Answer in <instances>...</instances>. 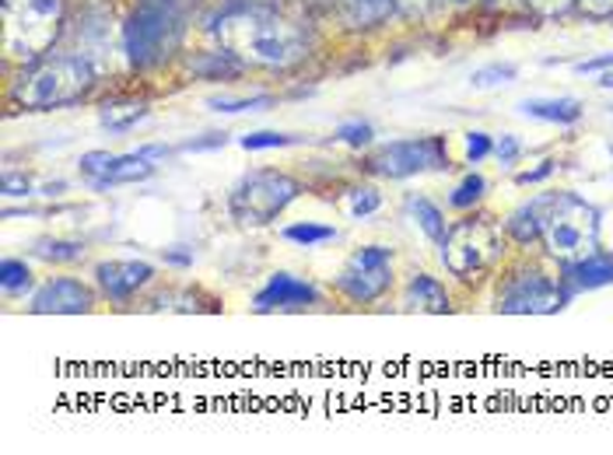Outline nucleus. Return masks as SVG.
<instances>
[{
	"instance_id": "obj_1",
	"label": "nucleus",
	"mask_w": 613,
	"mask_h": 455,
	"mask_svg": "<svg viewBox=\"0 0 613 455\" xmlns=\"http://www.w3.org/2000/svg\"><path fill=\"white\" fill-rule=\"evenodd\" d=\"M217 39L246 67H263V71H288L295 64H302L309 46L305 36L298 33L291 22H285L274 11L246 8L232 11L217 22Z\"/></svg>"
},
{
	"instance_id": "obj_2",
	"label": "nucleus",
	"mask_w": 613,
	"mask_h": 455,
	"mask_svg": "<svg viewBox=\"0 0 613 455\" xmlns=\"http://www.w3.org/2000/svg\"><path fill=\"white\" fill-rule=\"evenodd\" d=\"M543 245L561 263H578L596 253L600 242V211L575 193H558L540 200Z\"/></svg>"
},
{
	"instance_id": "obj_3",
	"label": "nucleus",
	"mask_w": 613,
	"mask_h": 455,
	"mask_svg": "<svg viewBox=\"0 0 613 455\" xmlns=\"http://www.w3.org/2000/svg\"><path fill=\"white\" fill-rule=\"evenodd\" d=\"M91 85L96 71L82 56H42L28 67L18 85H14V102L25 109H60L71 102H82Z\"/></svg>"
},
{
	"instance_id": "obj_4",
	"label": "nucleus",
	"mask_w": 613,
	"mask_h": 455,
	"mask_svg": "<svg viewBox=\"0 0 613 455\" xmlns=\"http://www.w3.org/2000/svg\"><path fill=\"white\" fill-rule=\"evenodd\" d=\"M4 53L18 64H36L60 36L64 0H0Z\"/></svg>"
},
{
	"instance_id": "obj_5",
	"label": "nucleus",
	"mask_w": 613,
	"mask_h": 455,
	"mask_svg": "<svg viewBox=\"0 0 613 455\" xmlns=\"http://www.w3.org/2000/svg\"><path fill=\"white\" fill-rule=\"evenodd\" d=\"M183 33V0H137L127 22V56L130 64L148 67L168 56Z\"/></svg>"
},
{
	"instance_id": "obj_6",
	"label": "nucleus",
	"mask_w": 613,
	"mask_h": 455,
	"mask_svg": "<svg viewBox=\"0 0 613 455\" xmlns=\"http://www.w3.org/2000/svg\"><path fill=\"white\" fill-rule=\"evenodd\" d=\"M302 197V182L285 176V172L274 168H257L235 182V190L228 197L232 217L242 225H271L274 217Z\"/></svg>"
},
{
	"instance_id": "obj_7",
	"label": "nucleus",
	"mask_w": 613,
	"mask_h": 455,
	"mask_svg": "<svg viewBox=\"0 0 613 455\" xmlns=\"http://www.w3.org/2000/svg\"><path fill=\"white\" fill-rule=\"evenodd\" d=\"M392 285V253L386 245H361L358 253L340 266L337 291L358 305L383 298Z\"/></svg>"
},
{
	"instance_id": "obj_8",
	"label": "nucleus",
	"mask_w": 613,
	"mask_h": 455,
	"mask_svg": "<svg viewBox=\"0 0 613 455\" xmlns=\"http://www.w3.org/2000/svg\"><path fill=\"white\" fill-rule=\"evenodd\" d=\"M498 256V235L484 222H463L455 225L442 242V263L452 277H474L487 263Z\"/></svg>"
},
{
	"instance_id": "obj_9",
	"label": "nucleus",
	"mask_w": 613,
	"mask_h": 455,
	"mask_svg": "<svg viewBox=\"0 0 613 455\" xmlns=\"http://www.w3.org/2000/svg\"><path fill=\"white\" fill-rule=\"evenodd\" d=\"M449 151L442 137H414V140H397V144L383 148L372 159V172H379L386 179H406L428 168H446Z\"/></svg>"
},
{
	"instance_id": "obj_10",
	"label": "nucleus",
	"mask_w": 613,
	"mask_h": 455,
	"mask_svg": "<svg viewBox=\"0 0 613 455\" xmlns=\"http://www.w3.org/2000/svg\"><path fill=\"white\" fill-rule=\"evenodd\" d=\"M561 305H564V291L540 270L515 274L498 298V308L512 312V316H550Z\"/></svg>"
},
{
	"instance_id": "obj_11",
	"label": "nucleus",
	"mask_w": 613,
	"mask_h": 455,
	"mask_svg": "<svg viewBox=\"0 0 613 455\" xmlns=\"http://www.w3.org/2000/svg\"><path fill=\"white\" fill-rule=\"evenodd\" d=\"M39 316H82V312L91 308V291L82 285V280H71V277H57L50 285H42L33 294V305H28Z\"/></svg>"
},
{
	"instance_id": "obj_12",
	"label": "nucleus",
	"mask_w": 613,
	"mask_h": 455,
	"mask_svg": "<svg viewBox=\"0 0 613 455\" xmlns=\"http://www.w3.org/2000/svg\"><path fill=\"white\" fill-rule=\"evenodd\" d=\"M316 302V288L305 285L291 274H274L266 280V288L257 294V312H295V308H309Z\"/></svg>"
},
{
	"instance_id": "obj_13",
	"label": "nucleus",
	"mask_w": 613,
	"mask_h": 455,
	"mask_svg": "<svg viewBox=\"0 0 613 455\" xmlns=\"http://www.w3.org/2000/svg\"><path fill=\"white\" fill-rule=\"evenodd\" d=\"M96 277L109 298H130L137 288L148 285L154 270L148 263H137V260H113V263H102Z\"/></svg>"
},
{
	"instance_id": "obj_14",
	"label": "nucleus",
	"mask_w": 613,
	"mask_h": 455,
	"mask_svg": "<svg viewBox=\"0 0 613 455\" xmlns=\"http://www.w3.org/2000/svg\"><path fill=\"white\" fill-rule=\"evenodd\" d=\"M406 305L417 308V312H431V316H442V312L452 308L446 288L438 285L435 277H428V274L411 277V285H406Z\"/></svg>"
},
{
	"instance_id": "obj_15",
	"label": "nucleus",
	"mask_w": 613,
	"mask_h": 455,
	"mask_svg": "<svg viewBox=\"0 0 613 455\" xmlns=\"http://www.w3.org/2000/svg\"><path fill=\"white\" fill-rule=\"evenodd\" d=\"M154 172V159H148L145 151L137 154H113V162L102 172V179L96 186H116V182H140Z\"/></svg>"
},
{
	"instance_id": "obj_16",
	"label": "nucleus",
	"mask_w": 613,
	"mask_h": 455,
	"mask_svg": "<svg viewBox=\"0 0 613 455\" xmlns=\"http://www.w3.org/2000/svg\"><path fill=\"white\" fill-rule=\"evenodd\" d=\"M337 4L351 28H372L397 11V0H337Z\"/></svg>"
},
{
	"instance_id": "obj_17",
	"label": "nucleus",
	"mask_w": 613,
	"mask_h": 455,
	"mask_svg": "<svg viewBox=\"0 0 613 455\" xmlns=\"http://www.w3.org/2000/svg\"><path fill=\"white\" fill-rule=\"evenodd\" d=\"M523 113L543 123H575L581 116V102L578 99H533L523 102Z\"/></svg>"
},
{
	"instance_id": "obj_18",
	"label": "nucleus",
	"mask_w": 613,
	"mask_h": 455,
	"mask_svg": "<svg viewBox=\"0 0 613 455\" xmlns=\"http://www.w3.org/2000/svg\"><path fill=\"white\" fill-rule=\"evenodd\" d=\"M568 277L575 288H600V285H613V260L606 256H586L578 263H568Z\"/></svg>"
},
{
	"instance_id": "obj_19",
	"label": "nucleus",
	"mask_w": 613,
	"mask_h": 455,
	"mask_svg": "<svg viewBox=\"0 0 613 455\" xmlns=\"http://www.w3.org/2000/svg\"><path fill=\"white\" fill-rule=\"evenodd\" d=\"M145 116H148L145 102H116V105H105L99 113L102 127H109V130H130L134 123H140Z\"/></svg>"
},
{
	"instance_id": "obj_20",
	"label": "nucleus",
	"mask_w": 613,
	"mask_h": 455,
	"mask_svg": "<svg viewBox=\"0 0 613 455\" xmlns=\"http://www.w3.org/2000/svg\"><path fill=\"white\" fill-rule=\"evenodd\" d=\"M411 211H414V217H417V225H421V231L428 235L431 242H438L442 245L446 242V222H442V211L435 207L431 200H424V197H417L414 203H411Z\"/></svg>"
},
{
	"instance_id": "obj_21",
	"label": "nucleus",
	"mask_w": 613,
	"mask_h": 455,
	"mask_svg": "<svg viewBox=\"0 0 613 455\" xmlns=\"http://www.w3.org/2000/svg\"><path fill=\"white\" fill-rule=\"evenodd\" d=\"M509 231L515 235L518 242H533L537 235H543V222H540V203H529V207H518L509 217Z\"/></svg>"
},
{
	"instance_id": "obj_22",
	"label": "nucleus",
	"mask_w": 613,
	"mask_h": 455,
	"mask_svg": "<svg viewBox=\"0 0 613 455\" xmlns=\"http://www.w3.org/2000/svg\"><path fill=\"white\" fill-rule=\"evenodd\" d=\"M36 256L39 260H53V263H74V260H82V245H77V242H60V239H39L36 242Z\"/></svg>"
},
{
	"instance_id": "obj_23",
	"label": "nucleus",
	"mask_w": 613,
	"mask_h": 455,
	"mask_svg": "<svg viewBox=\"0 0 613 455\" xmlns=\"http://www.w3.org/2000/svg\"><path fill=\"white\" fill-rule=\"evenodd\" d=\"M515 67L512 64H491V67H480V71H474L470 74V85L474 88H498V85H509V81H515Z\"/></svg>"
},
{
	"instance_id": "obj_24",
	"label": "nucleus",
	"mask_w": 613,
	"mask_h": 455,
	"mask_svg": "<svg viewBox=\"0 0 613 455\" xmlns=\"http://www.w3.org/2000/svg\"><path fill=\"white\" fill-rule=\"evenodd\" d=\"M334 228H326V225H291L288 231H285V239L288 242H295V245H320V242H329L334 239Z\"/></svg>"
},
{
	"instance_id": "obj_25",
	"label": "nucleus",
	"mask_w": 613,
	"mask_h": 455,
	"mask_svg": "<svg viewBox=\"0 0 613 455\" xmlns=\"http://www.w3.org/2000/svg\"><path fill=\"white\" fill-rule=\"evenodd\" d=\"M214 113H260V109L274 105L271 96H253V99H211L208 102Z\"/></svg>"
},
{
	"instance_id": "obj_26",
	"label": "nucleus",
	"mask_w": 613,
	"mask_h": 455,
	"mask_svg": "<svg viewBox=\"0 0 613 455\" xmlns=\"http://www.w3.org/2000/svg\"><path fill=\"white\" fill-rule=\"evenodd\" d=\"M484 190H487V182H484V176H466L460 186H455V190H452V207H474V203L484 197Z\"/></svg>"
},
{
	"instance_id": "obj_27",
	"label": "nucleus",
	"mask_w": 613,
	"mask_h": 455,
	"mask_svg": "<svg viewBox=\"0 0 613 455\" xmlns=\"http://www.w3.org/2000/svg\"><path fill=\"white\" fill-rule=\"evenodd\" d=\"M379 193L372 190V186H358V190H351L348 193V214L351 217H368V214H375L379 211Z\"/></svg>"
},
{
	"instance_id": "obj_28",
	"label": "nucleus",
	"mask_w": 613,
	"mask_h": 455,
	"mask_svg": "<svg viewBox=\"0 0 613 455\" xmlns=\"http://www.w3.org/2000/svg\"><path fill=\"white\" fill-rule=\"evenodd\" d=\"M0 285H4V291H25L33 285V274H28V266L22 260H4V266H0Z\"/></svg>"
},
{
	"instance_id": "obj_29",
	"label": "nucleus",
	"mask_w": 613,
	"mask_h": 455,
	"mask_svg": "<svg viewBox=\"0 0 613 455\" xmlns=\"http://www.w3.org/2000/svg\"><path fill=\"white\" fill-rule=\"evenodd\" d=\"M288 144H291V137L274 134V130H260V134H246L242 137L246 151H271V148H288Z\"/></svg>"
},
{
	"instance_id": "obj_30",
	"label": "nucleus",
	"mask_w": 613,
	"mask_h": 455,
	"mask_svg": "<svg viewBox=\"0 0 613 455\" xmlns=\"http://www.w3.org/2000/svg\"><path fill=\"white\" fill-rule=\"evenodd\" d=\"M109 162H113V154H109V151H88V154H82V172L91 182H96V179H102V172L109 168Z\"/></svg>"
},
{
	"instance_id": "obj_31",
	"label": "nucleus",
	"mask_w": 613,
	"mask_h": 455,
	"mask_svg": "<svg viewBox=\"0 0 613 455\" xmlns=\"http://www.w3.org/2000/svg\"><path fill=\"white\" fill-rule=\"evenodd\" d=\"M337 137L343 140V144H351V148H365L372 140V127H368V123H343V127L337 130Z\"/></svg>"
},
{
	"instance_id": "obj_32",
	"label": "nucleus",
	"mask_w": 613,
	"mask_h": 455,
	"mask_svg": "<svg viewBox=\"0 0 613 455\" xmlns=\"http://www.w3.org/2000/svg\"><path fill=\"white\" fill-rule=\"evenodd\" d=\"M0 193L4 197H33V179L22 176V172H8L4 182H0Z\"/></svg>"
},
{
	"instance_id": "obj_33",
	"label": "nucleus",
	"mask_w": 613,
	"mask_h": 455,
	"mask_svg": "<svg viewBox=\"0 0 613 455\" xmlns=\"http://www.w3.org/2000/svg\"><path fill=\"white\" fill-rule=\"evenodd\" d=\"M491 137L487 134H466V159L470 162H480L484 154H491Z\"/></svg>"
},
{
	"instance_id": "obj_34",
	"label": "nucleus",
	"mask_w": 613,
	"mask_h": 455,
	"mask_svg": "<svg viewBox=\"0 0 613 455\" xmlns=\"http://www.w3.org/2000/svg\"><path fill=\"white\" fill-rule=\"evenodd\" d=\"M526 4L537 11V14H543V18H554V14L572 8V0H526Z\"/></svg>"
},
{
	"instance_id": "obj_35",
	"label": "nucleus",
	"mask_w": 613,
	"mask_h": 455,
	"mask_svg": "<svg viewBox=\"0 0 613 455\" xmlns=\"http://www.w3.org/2000/svg\"><path fill=\"white\" fill-rule=\"evenodd\" d=\"M578 8L589 14V18H610L613 14V0H578Z\"/></svg>"
},
{
	"instance_id": "obj_36",
	"label": "nucleus",
	"mask_w": 613,
	"mask_h": 455,
	"mask_svg": "<svg viewBox=\"0 0 613 455\" xmlns=\"http://www.w3.org/2000/svg\"><path fill=\"white\" fill-rule=\"evenodd\" d=\"M495 151H498V159H501V162H515V159H518V151H523V148H518V140H515V137H501Z\"/></svg>"
},
{
	"instance_id": "obj_37",
	"label": "nucleus",
	"mask_w": 613,
	"mask_h": 455,
	"mask_svg": "<svg viewBox=\"0 0 613 455\" xmlns=\"http://www.w3.org/2000/svg\"><path fill=\"white\" fill-rule=\"evenodd\" d=\"M550 172H554V162H543V168H537V172H523V176H518V186H529V182H540V179H547Z\"/></svg>"
},
{
	"instance_id": "obj_38",
	"label": "nucleus",
	"mask_w": 613,
	"mask_h": 455,
	"mask_svg": "<svg viewBox=\"0 0 613 455\" xmlns=\"http://www.w3.org/2000/svg\"><path fill=\"white\" fill-rule=\"evenodd\" d=\"M600 67H613V53H603V56H596V60H586V64H578L575 71H578V74H589V71H600Z\"/></svg>"
},
{
	"instance_id": "obj_39",
	"label": "nucleus",
	"mask_w": 613,
	"mask_h": 455,
	"mask_svg": "<svg viewBox=\"0 0 613 455\" xmlns=\"http://www.w3.org/2000/svg\"><path fill=\"white\" fill-rule=\"evenodd\" d=\"M225 144V134L217 137L211 134V140H190V144H183V151H203V148H222Z\"/></svg>"
},
{
	"instance_id": "obj_40",
	"label": "nucleus",
	"mask_w": 613,
	"mask_h": 455,
	"mask_svg": "<svg viewBox=\"0 0 613 455\" xmlns=\"http://www.w3.org/2000/svg\"><path fill=\"white\" fill-rule=\"evenodd\" d=\"M600 88H613V71H606V74L600 77Z\"/></svg>"
},
{
	"instance_id": "obj_41",
	"label": "nucleus",
	"mask_w": 613,
	"mask_h": 455,
	"mask_svg": "<svg viewBox=\"0 0 613 455\" xmlns=\"http://www.w3.org/2000/svg\"><path fill=\"white\" fill-rule=\"evenodd\" d=\"M411 4H417V8H424V4H428V0H411Z\"/></svg>"
}]
</instances>
